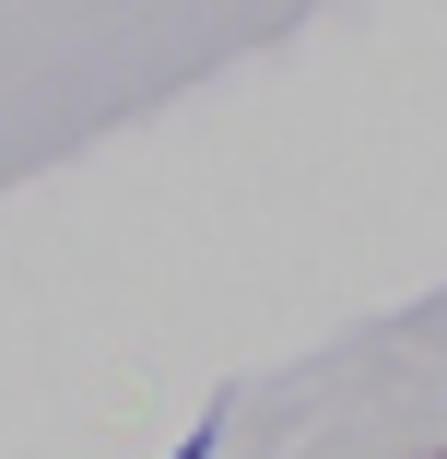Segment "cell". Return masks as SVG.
Here are the masks:
<instances>
[{"mask_svg":"<svg viewBox=\"0 0 447 459\" xmlns=\"http://www.w3.org/2000/svg\"><path fill=\"white\" fill-rule=\"evenodd\" d=\"M212 436H224V412H201V424H189V436H176L165 459H212Z\"/></svg>","mask_w":447,"mask_h":459,"instance_id":"obj_1","label":"cell"},{"mask_svg":"<svg viewBox=\"0 0 447 459\" xmlns=\"http://www.w3.org/2000/svg\"><path fill=\"white\" fill-rule=\"evenodd\" d=\"M435 459H447V447H435Z\"/></svg>","mask_w":447,"mask_h":459,"instance_id":"obj_2","label":"cell"}]
</instances>
